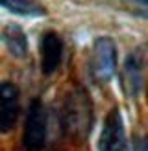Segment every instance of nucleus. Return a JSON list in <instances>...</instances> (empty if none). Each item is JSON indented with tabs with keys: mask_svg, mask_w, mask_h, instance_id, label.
Masks as SVG:
<instances>
[{
	"mask_svg": "<svg viewBox=\"0 0 148 151\" xmlns=\"http://www.w3.org/2000/svg\"><path fill=\"white\" fill-rule=\"evenodd\" d=\"M65 131L76 138H85L93 127V101L83 87L72 88L63 105Z\"/></svg>",
	"mask_w": 148,
	"mask_h": 151,
	"instance_id": "nucleus-1",
	"label": "nucleus"
},
{
	"mask_svg": "<svg viewBox=\"0 0 148 151\" xmlns=\"http://www.w3.org/2000/svg\"><path fill=\"white\" fill-rule=\"evenodd\" d=\"M122 88L130 98H135L141 94V90L144 88V72H143V65H141L139 54H131L126 57V61L122 65Z\"/></svg>",
	"mask_w": 148,
	"mask_h": 151,
	"instance_id": "nucleus-7",
	"label": "nucleus"
},
{
	"mask_svg": "<svg viewBox=\"0 0 148 151\" xmlns=\"http://www.w3.org/2000/svg\"><path fill=\"white\" fill-rule=\"evenodd\" d=\"M20 116V90L11 81H0V133H11Z\"/></svg>",
	"mask_w": 148,
	"mask_h": 151,
	"instance_id": "nucleus-5",
	"label": "nucleus"
},
{
	"mask_svg": "<svg viewBox=\"0 0 148 151\" xmlns=\"http://www.w3.org/2000/svg\"><path fill=\"white\" fill-rule=\"evenodd\" d=\"M89 70L96 83H109L117 74V42L111 37H96L91 48Z\"/></svg>",
	"mask_w": 148,
	"mask_h": 151,
	"instance_id": "nucleus-3",
	"label": "nucleus"
},
{
	"mask_svg": "<svg viewBox=\"0 0 148 151\" xmlns=\"http://www.w3.org/2000/svg\"><path fill=\"white\" fill-rule=\"evenodd\" d=\"M135 151H148V137H144L143 140L137 144V147H135Z\"/></svg>",
	"mask_w": 148,
	"mask_h": 151,
	"instance_id": "nucleus-10",
	"label": "nucleus"
},
{
	"mask_svg": "<svg viewBox=\"0 0 148 151\" xmlns=\"http://www.w3.org/2000/svg\"><path fill=\"white\" fill-rule=\"evenodd\" d=\"M0 7L19 17H44L48 13L37 0H0Z\"/></svg>",
	"mask_w": 148,
	"mask_h": 151,
	"instance_id": "nucleus-9",
	"label": "nucleus"
},
{
	"mask_svg": "<svg viewBox=\"0 0 148 151\" xmlns=\"http://www.w3.org/2000/svg\"><path fill=\"white\" fill-rule=\"evenodd\" d=\"M0 39H2L7 52L15 59H26L28 57V37L19 24H7L0 32Z\"/></svg>",
	"mask_w": 148,
	"mask_h": 151,
	"instance_id": "nucleus-8",
	"label": "nucleus"
},
{
	"mask_svg": "<svg viewBox=\"0 0 148 151\" xmlns=\"http://www.w3.org/2000/svg\"><path fill=\"white\" fill-rule=\"evenodd\" d=\"M98 149L100 151H130L128 147V138H126V129H124V120L120 114V109L113 107L106 120L100 133L98 140Z\"/></svg>",
	"mask_w": 148,
	"mask_h": 151,
	"instance_id": "nucleus-4",
	"label": "nucleus"
},
{
	"mask_svg": "<svg viewBox=\"0 0 148 151\" xmlns=\"http://www.w3.org/2000/svg\"><path fill=\"white\" fill-rule=\"evenodd\" d=\"M48 137V112L44 103L35 98L30 101L22 131V146L24 151H44Z\"/></svg>",
	"mask_w": 148,
	"mask_h": 151,
	"instance_id": "nucleus-2",
	"label": "nucleus"
},
{
	"mask_svg": "<svg viewBox=\"0 0 148 151\" xmlns=\"http://www.w3.org/2000/svg\"><path fill=\"white\" fill-rule=\"evenodd\" d=\"M65 44L57 32H44L39 42V57H41V72L44 76L54 74L63 61Z\"/></svg>",
	"mask_w": 148,
	"mask_h": 151,
	"instance_id": "nucleus-6",
	"label": "nucleus"
}]
</instances>
